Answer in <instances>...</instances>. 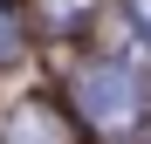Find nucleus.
<instances>
[{"mask_svg":"<svg viewBox=\"0 0 151 144\" xmlns=\"http://www.w3.org/2000/svg\"><path fill=\"white\" fill-rule=\"evenodd\" d=\"M41 7H48V21H62V28H69V21L89 14V0H41Z\"/></svg>","mask_w":151,"mask_h":144,"instance_id":"nucleus-3","label":"nucleus"},{"mask_svg":"<svg viewBox=\"0 0 151 144\" xmlns=\"http://www.w3.org/2000/svg\"><path fill=\"white\" fill-rule=\"evenodd\" d=\"M131 14L144 21V34H151V0H131Z\"/></svg>","mask_w":151,"mask_h":144,"instance_id":"nucleus-5","label":"nucleus"},{"mask_svg":"<svg viewBox=\"0 0 151 144\" xmlns=\"http://www.w3.org/2000/svg\"><path fill=\"white\" fill-rule=\"evenodd\" d=\"M14 48H21V28H14V14H7V7H0V62H7V55H14Z\"/></svg>","mask_w":151,"mask_h":144,"instance_id":"nucleus-4","label":"nucleus"},{"mask_svg":"<svg viewBox=\"0 0 151 144\" xmlns=\"http://www.w3.org/2000/svg\"><path fill=\"white\" fill-rule=\"evenodd\" d=\"M144 76L131 62H96V69H83V82H76V103H83V117L96 130H131L137 117H144Z\"/></svg>","mask_w":151,"mask_h":144,"instance_id":"nucleus-1","label":"nucleus"},{"mask_svg":"<svg viewBox=\"0 0 151 144\" xmlns=\"http://www.w3.org/2000/svg\"><path fill=\"white\" fill-rule=\"evenodd\" d=\"M7 144H69V130H62V117L48 103H21L14 124H7Z\"/></svg>","mask_w":151,"mask_h":144,"instance_id":"nucleus-2","label":"nucleus"}]
</instances>
